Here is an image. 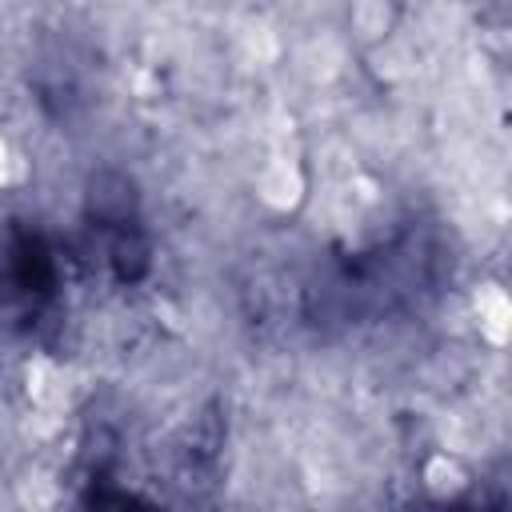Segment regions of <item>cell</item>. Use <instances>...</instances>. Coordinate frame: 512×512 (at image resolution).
Segmentation results:
<instances>
[{
	"label": "cell",
	"instance_id": "obj_1",
	"mask_svg": "<svg viewBox=\"0 0 512 512\" xmlns=\"http://www.w3.org/2000/svg\"><path fill=\"white\" fill-rule=\"evenodd\" d=\"M84 204L100 228H132L136 224V184L116 168H100L88 180Z\"/></svg>",
	"mask_w": 512,
	"mask_h": 512
},
{
	"label": "cell",
	"instance_id": "obj_2",
	"mask_svg": "<svg viewBox=\"0 0 512 512\" xmlns=\"http://www.w3.org/2000/svg\"><path fill=\"white\" fill-rule=\"evenodd\" d=\"M148 240L136 232V228H120L116 240H112V268L120 280H136L148 272Z\"/></svg>",
	"mask_w": 512,
	"mask_h": 512
}]
</instances>
